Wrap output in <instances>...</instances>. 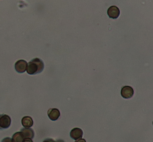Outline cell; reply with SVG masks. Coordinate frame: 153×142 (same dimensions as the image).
I'll list each match as a JSON object with an SVG mask.
<instances>
[{
	"instance_id": "cell-1",
	"label": "cell",
	"mask_w": 153,
	"mask_h": 142,
	"mask_svg": "<svg viewBox=\"0 0 153 142\" xmlns=\"http://www.w3.org/2000/svg\"><path fill=\"white\" fill-rule=\"evenodd\" d=\"M45 65L44 62L39 58L32 59L27 65V72L29 75H34L40 73L43 71Z\"/></svg>"
},
{
	"instance_id": "cell-2",
	"label": "cell",
	"mask_w": 153,
	"mask_h": 142,
	"mask_svg": "<svg viewBox=\"0 0 153 142\" xmlns=\"http://www.w3.org/2000/svg\"><path fill=\"white\" fill-rule=\"evenodd\" d=\"M11 124V118L7 115H1L0 117V127L1 129H6Z\"/></svg>"
},
{
	"instance_id": "cell-3",
	"label": "cell",
	"mask_w": 153,
	"mask_h": 142,
	"mask_svg": "<svg viewBox=\"0 0 153 142\" xmlns=\"http://www.w3.org/2000/svg\"><path fill=\"white\" fill-rule=\"evenodd\" d=\"M134 94V90L132 87L126 86L123 87L121 90V95L124 98H130Z\"/></svg>"
},
{
	"instance_id": "cell-4",
	"label": "cell",
	"mask_w": 153,
	"mask_h": 142,
	"mask_svg": "<svg viewBox=\"0 0 153 142\" xmlns=\"http://www.w3.org/2000/svg\"><path fill=\"white\" fill-rule=\"evenodd\" d=\"M107 14L110 18L112 19H116L120 16V10L116 6H112L108 8Z\"/></svg>"
},
{
	"instance_id": "cell-5",
	"label": "cell",
	"mask_w": 153,
	"mask_h": 142,
	"mask_svg": "<svg viewBox=\"0 0 153 142\" xmlns=\"http://www.w3.org/2000/svg\"><path fill=\"white\" fill-rule=\"evenodd\" d=\"M27 62L24 60H20L16 62L15 64V69L19 73H24L26 71L27 68Z\"/></svg>"
},
{
	"instance_id": "cell-6",
	"label": "cell",
	"mask_w": 153,
	"mask_h": 142,
	"mask_svg": "<svg viewBox=\"0 0 153 142\" xmlns=\"http://www.w3.org/2000/svg\"><path fill=\"white\" fill-rule=\"evenodd\" d=\"M83 135V132L81 128H74L71 131L70 136L72 139L75 140H78L79 139H81Z\"/></svg>"
},
{
	"instance_id": "cell-7",
	"label": "cell",
	"mask_w": 153,
	"mask_h": 142,
	"mask_svg": "<svg viewBox=\"0 0 153 142\" xmlns=\"http://www.w3.org/2000/svg\"><path fill=\"white\" fill-rule=\"evenodd\" d=\"M48 115L50 120L52 121H56L58 119L60 116V113L59 109L55 108L50 109L48 111Z\"/></svg>"
},
{
	"instance_id": "cell-8",
	"label": "cell",
	"mask_w": 153,
	"mask_h": 142,
	"mask_svg": "<svg viewBox=\"0 0 153 142\" xmlns=\"http://www.w3.org/2000/svg\"><path fill=\"white\" fill-rule=\"evenodd\" d=\"M21 131L25 139L29 138V139H32L34 138V132L31 128L25 127V128H22Z\"/></svg>"
},
{
	"instance_id": "cell-9",
	"label": "cell",
	"mask_w": 153,
	"mask_h": 142,
	"mask_svg": "<svg viewBox=\"0 0 153 142\" xmlns=\"http://www.w3.org/2000/svg\"><path fill=\"white\" fill-rule=\"evenodd\" d=\"M22 124L25 127H31L33 126V119L29 116H25L22 119Z\"/></svg>"
},
{
	"instance_id": "cell-10",
	"label": "cell",
	"mask_w": 153,
	"mask_h": 142,
	"mask_svg": "<svg viewBox=\"0 0 153 142\" xmlns=\"http://www.w3.org/2000/svg\"><path fill=\"white\" fill-rule=\"evenodd\" d=\"M24 139L22 132H16L12 136V140L13 142H23Z\"/></svg>"
},
{
	"instance_id": "cell-11",
	"label": "cell",
	"mask_w": 153,
	"mask_h": 142,
	"mask_svg": "<svg viewBox=\"0 0 153 142\" xmlns=\"http://www.w3.org/2000/svg\"><path fill=\"white\" fill-rule=\"evenodd\" d=\"M1 142H13L12 141V139L10 138H5L4 139H3Z\"/></svg>"
},
{
	"instance_id": "cell-12",
	"label": "cell",
	"mask_w": 153,
	"mask_h": 142,
	"mask_svg": "<svg viewBox=\"0 0 153 142\" xmlns=\"http://www.w3.org/2000/svg\"><path fill=\"white\" fill-rule=\"evenodd\" d=\"M42 142H56L55 141L53 140L52 139H47L45 140Z\"/></svg>"
},
{
	"instance_id": "cell-13",
	"label": "cell",
	"mask_w": 153,
	"mask_h": 142,
	"mask_svg": "<svg viewBox=\"0 0 153 142\" xmlns=\"http://www.w3.org/2000/svg\"><path fill=\"white\" fill-rule=\"evenodd\" d=\"M23 142H33L32 139H29V138H25L24 139Z\"/></svg>"
},
{
	"instance_id": "cell-14",
	"label": "cell",
	"mask_w": 153,
	"mask_h": 142,
	"mask_svg": "<svg viewBox=\"0 0 153 142\" xmlns=\"http://www.w3.org/2000/svg\"><path fill=\"white\" fill-rule=\"evenodd\" d=\"M75 142H86L85 139H80L79 140L76 141Z\"/></svg>"
},
{
	"instance_id": "cell-15",
	"label": "cell",
	"mask_w": 153,
	"mask_h": 142,
	"mask_svg": "<svg viewBox=\"0 0 153 142\" xmlns=\"http://www.w3.org/2000/svg\"><path fill=\"white\" fill-rule=\"evenodd\" d=\"M56 142H65V141L63 140H58Z\"/></svg>"
},
{
	"instance_id": "cell-16",
	"label": "cell",
	"mask_w": 153,
	"mask_h": 142,
	"mask_svg": "<svg viewBox=\"0 0 153 142\" xmlns=\"http://www.w3.org/2000/svg\"><path fill=\"white\" fill-rule=\"evenodd\" d=\"M1 115H0V117H1ZM0 129H2L1 128V127H0Z\"/></svg>"
}]
</instances>
